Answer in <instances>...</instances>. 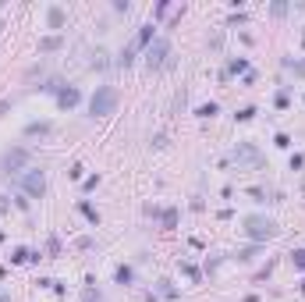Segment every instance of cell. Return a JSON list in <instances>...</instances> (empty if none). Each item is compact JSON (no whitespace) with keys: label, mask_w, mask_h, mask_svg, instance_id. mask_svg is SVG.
<instances>
[{"label":"cell","mask_w":305,"mask_h":302,"mask_svg":"<svg viewBox=\"0 0 305 302\" xmlns=\"http://www.w3.org/2000/svg\"><path fill=\"white\" fill-rule=\"evenodd\" d=\"M118 281H121V284H128V281H132V270H128V267H121V270H118Z\"/></svg>","instance_id":"5bb4252c"},{"label":"cell","mask_w":305,"mask_h":302,"mask_svg":"<svg viewBox=\"0 0 305 302\" xmlns=\"http://www.w3.org/2000/svg\"><path fill=\"white\" fill-rule=\"evenodd\" d=\"M14 263H22V259H28V249H14V256H11Z\"/></svg>","instance_id":"9a60e30c"},{"label":"cell","mask_w":305,"mask_h":302,"mask_svg":"<svg viewBox=\"0 0 305 302\" xmlns=\"http://www.w3.org/2000/svg\"><path fill=\"white\" fill-rule=\"evenodd\" d=\"M86 302H100V295H92V291H86Z\"/></svg>","instance_id":"e0dca14e"},{"label":"cell","mask_w":305,"mask_h":302,"mask_svg":"<svg viewBox=\"0 0 305 302\" xmlns=\"http://www.w3.org/2000/svg\"><path fill=\"white\" fill-rule=\"evenodd\" d=\"M57 47H60L57 36H50V40H43V43H40V50H57Z\"/></svg>","instance_id":"30bf717a"},{"label":"cell","mask_w":305,"mask_h":302,"mask_svg":"<svg viewBox=\"0 0 305 302\" xmlns=\"http://www.w3.org/2000/svg\"><path fill=\"white\" fill-rule=\"evenodd\" d=\"M22 188H25L28 196H36V199H40V196L46 192V178H43V171H28V174L22 178Z\"/></svg>","instance_id":"277c9868"},{"label":"cell","mask_w":305,"mask_h":302,"mask_svg":"<svg viewBox=\"0 0 305 302\" xmlns=\"http://www.w3.org/2000/svg\"><path fill=\"white\" fill-rule=\"evenodd\" d=\"M25 160H28V153H25V149H11V153L4 157V171H18Z\"/></svg>","instance_id":"5b68a950"},{"label":"cell","mask_w":305,"mask_h":302,"mask_svg":"<svg viewBox=\"0 0 305 302\" xmlns=\"http://www.w3.org/2000/svg\"><path fill=\"white\" fill-rule=\"evenodd\" d=\"M0 302H11V298H8V295H0Z\"/></svg>","instance_id":"ac0fdd59"},{"label":"cell","mask_w":305,"mask_h":302,"mask_svg":"<svg viewBox=\"0 0 305 302\" xmlns=\"http://www.w3.org/2000/svg\"><path fill=\"white\" fill-rule=\"evenodd\" d=\"M114 107H118V89H114V86H100L92 93V100H89V114L92 118H106V114H114Z\"/></svg>","instance_id":"6da1fadb"},{"label":"cell","mask_w":305,"mask_h":302,"mask_svg":"<svg viewBox=\"0 0 305 302\" xmlns=\"http://www.w3.org/2000/svg\"><path fill=\"white\" fill-rule=\"evenodd\" d=\"M57 103H60V107H74V103H78V89H60Z\"/></svg>","instance_id":"52a82bcc"},{"label":"cell","mask_w":305,"mask_h":302,"mask_svg":"<svg viewBox=\"0 0 305 302\" xmlns=\"http://www.w3.org/2000/svg\"><path fill=\"white\" fill-rule=\"evenodd\" d=\"M149 43H152V25H142L138 36H135V47H149ZM135 47H132V50H135Z\"/></svg>","instance_id":"8992f818"},{"label":"cell","mask_w":305,"mask_h":302,"mask_svg":"<svg viewBox=\"0 0 305 302\" xmlns=\"http://www.w3.org/2000/svg\"><path fill=\"white\" fill-rule=\"evenodd\" d=\"M167 54H170V43L167 40H152L149 43V54H146V64L149 68H164L167 64Z\"/></svg>","instance_id":"3957f363"},{"label":"cell","mask_w":305,"mask_h":302,"mask_svg":"<svg viewBox=\"0 0 305 302\" xmlns=\"http://www.w3.org/2000/svg\"><path fill=\"white\" fill-rule=\"evenodd\" d=\"M82 213H86V217H89V220H92V224H96V220H100V213H96V210H92V206H89V203H82Z\"/></svg>","instance_id":"4fadbf2b"},{"label":"cell","mask_w":305,"mask_h":302,"mask_svg":"<svg viewBox=\"0 0 305 302\" xmlns=\"http://www.w3.org/2000/svg\"><path fill=\"white\" fill-rule=\"evenodd\" d=\"M216 114V103H206V107H199V118H213Z\"/></svg>","instance_id":"8fae6325"},{"label":"cell","mask_w":305,"mask_h":302,"mask_svg":"<svg viewBox=\"0 0 305 302\" xmlns=\"http://www.w3.org/2000/svg\"><path fill=\"white\" fill-rule=\"evenodd\" d=\"M50 25H54V29L64 25V11H60V8H50Z\"/></svg>","instance_id":"9c48e42d"},{"label":"cell","mask_w":305,"mask_h":302,"mask_svg":"<svg viewBox=\"0 0 305 302\" xmlns=\"http://www.w3.org/2000/svg\"><path fill=\"white\" fill-rule=\"evenodd\" d=\"M25 132H28V135H43V132H50V125H28Z\"/></svg>","instance_id":"7c38bea8"},{"label":"cell","mask_w":305,"mask_h":302,"mask_svg":"<svg viewBox=\"0 0 305 302\" xmlns=\"http://www.w3.org/2000/svg\"><path fill=\"white\" fill-rule=\"evenodd\" d=\"M291 259H294V267H305V252H294Z\"/></svg>","instance_id":"2e32d148"},{"label":"cell","mask_w":305,"mask_h":302,"mask_svg":"<svg viewBox=\"0 0 305 302\" xmlns=\"http://www.w3.org/2000/svg\"><path fill=\"white\" fill-rule=\"evenodd\" d=\"M238 160H248V164H256V160H259V153H256L252 146H242V149H238Z\"/></svg>","instance_id":"ba28073f"},{"label":"cell","mask_w":305,"mask_h":302,"mask_svg":"<svg viewBox=\"0 0 305 302\" xmlns=\"http://www.w3.org/2000/svg\"><path fill=\"white\" fill-rule=\"evenodd\" d=\"M277 224L274 220H266V217H248L245 220V235L248 238H256V242H266V238H277Z\"/></svg>","instance_id":"7a4b0ae2"}]
</instances>
